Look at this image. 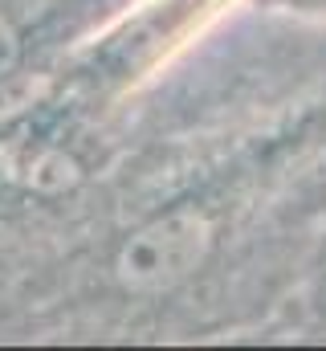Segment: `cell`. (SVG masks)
<instances>
[{
	"instance_id": "6da1fadb",
	"label": "cell",
	"mask_w": 326,
	"mask_h": 351,
	"mask_svg": "<svg viewBox=\"0 0 326 351\" xmlns=\"http://www.w3.org/2000/svg\"><path fill=\"white\" fill-rule=\"evenodd\" d=\"M16 58H21L16 33H12V25H8V21H0V74H8V70L16 66Z\"/></svg>"
}]
</instances>
